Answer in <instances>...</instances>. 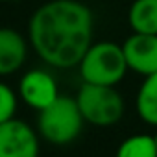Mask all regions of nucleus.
I'll list each match as a JSON object with an SVG mask.
<instances>
[{
  "mask_svg": "<svg viewBox=\"0 0 157 157\" xmlns=\"http://www.w3.org/2000/svg\"><path fill=\"white\" fill-rule=\"evenodd\" d=\"M80 74L83 83L115 87L124 80L128 68L122 44L113 41L93 43L80 61Z\"/></svg>",
  "mask_w": 157,
  "mask_h": 157,
  "instance_id": "obj_2",
  "label": "nucleus"
},
{
  "mask_svg": "<svg viewBox=\"0 0 157 157\" xmlns=\"http://www.w3.org/2000/svg\"><path fill=\"white\" fill-rule=\"evenodd\" d=\"M135 107L142 122L157 126V72L144 76L135 98Z\"/></svg>",
  "mask_w": 157,
  "mask_h": 157,
  "instance_id": "obj_10",
  "label": "nucleus"
},
{
  "mask_svg": "<svg viewBox=\"0 0 157 157\" xmlns=\"http://www.w3.org/2000/svg\"><path fill=\"white\" fill-rule=\"evenodd\" d=\"M117 157H157V142L151 135H131L120 142Z\"/></svg>",
  "mask_w": 157,
  "mask_h": 157,
  "instance_id": "obj_11",
  "label": "nucleus"
},
{
  "mask_svg": "<svg viewBox=\"0 0 157 157\" xmlns=\"http://www.w3.org/2000/svg\"><path fill=\"white\" fill-rule=\"evenodd\" d=\"M155 142H157V135H155Z\"/></svg>",
  "mask_w": 157,
  "mask_h": 157,
  "instance_id": "obj_13",
  "label": "nucleus"
},
{
  "mask_svg": "<svg viewBox=\"0 0 157 157\" xmlns=\"http://www.w3.org/2000/svg\"><path fill=\"white\" fill-rule=\"evenodd\" d=\"M17 111V94L15 91L0 82V124L8 122L15 117Z\"/></svg>",
  "mask_w": 157,
  "mask_h": 157,
  "instance_id": "obj_12",
  "label": "nucleus"
},
{
  "mask_svg": "<svg viewBox=\"0 0 157 157\" xmlns=\"http://www.w3.org/2000/svg\"><path fill=\"white\" fill-rule=\"evenodd\" d=\"M76 104L85 122L100 128L117 124L124 115V100L111 85L83 83L76 94Z\"/></svg>",
  "mask_w": 157,
  "mask_h": 157,
  "instance_id": "obj_4",
  "label": "nucleus"
},
{
  "mask_svg": "<svg viewBox=\"0 0 157 157\" xmlns=\"http://www.w3.org/2000/svg\"><path fill=\"white\" fill-rule=\"evenodd\" d=\"M128 22L135 33L157 35V0H135L128 13Z\"/></svg>",
  "mask_w": 157,
  "mask_h": 157,
  "instance_id": "obj_9",
  "label": "nucleus"
},
{
  "mask_svg": "<svg viewBox=\"0 0 157 157\" xmlns=\"http://www.w3.org/2000/svg\"><path fill=\"white\" fill-rule=\"evenodd\" d=\"M0 157H39V137L22 120L0 124Z\"/></svg>",
  "mask_w": 157,
  "mask_h": 157,
  "instance_id": "obj_5",
  "label": "nucleus"
},
{
  "mask_svg": "<svg viewBox=\"0 0 157 157\" xmlns=\"http://www.w3.org/2000/svg\"><path fill=\"white\" fill-rule=\"evenodd\" d=\"M28 57V41L13 28H0V76L22 68Z\"/></svg>",
  "mask_w": 157,
  "mask_h": 157,
  "instance_id": "obj_8",
  "label": "nucleus"
},
{
  "mask_svg": "<svg viewBox=\"0 0 157 157\" xmlns=\"http://www.w3.org/2000/svg\"><path fill=\"white\" fill-rule=\"evenodd\" d=\"M19 94L24 100L26 105H30L32 109H44L48 107L57 96V82L56 78L43 68H33L28 70L19 83Z\"/></svg>",
  "mask_w": 157,
  "mask_h": 157,
  "instance_id": "obj_6",
  "label": "nucleus"
},
{
  "mask_svg": "<svg viewBox=\"0 0 157 157\" xmlns=\"http://www.w3.org/2000/svg\"><path fill=\"white\" fill-rule=\"evenodd\" d=\"M93 11L80 0H50L30 17L28 41L46 65L72 68L93 44Z\"/></svg>",
  "mask_w": 157,
  "mask_h": 157,
  "instance_id": "obj_1",
  "label": "nucleus"
},
{
  "mask_svg": "<svg viewBox=\"0 0 157 157\" xmlns=\"http://www.w3.org/2000/svg\"><path fill=\"white\" fill-rule=\"evenodd\" d=\"M122 50L129 70L140 76L157 72V35L133 32V35L124 41Z\"/></svg>",
  "mask_w": 157,
  "mask_h": 157,
  "instance_id": "obj_7",
  "label": "nucleus"
},
{
  "mask_svg": "<svg viewBox=\"0 0 157 157\" xmlns=\"http://www.w3.org/2000/svg\"><path fill=\"white\" fill-rule=\"evenodd\" d=\"M83 117L76 104V98L57 96L48 107L39 111L37 128L41 137L52 144H68L76 140L83 128Z\"/></svg>",
  "mask_w": 157,
  "mask_h": 157,
  "instance_id": "obj_3",
  "label": "nucleus"
}]
</instances>
